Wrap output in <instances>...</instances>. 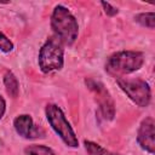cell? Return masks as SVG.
I'll return each mask as SVG.
<instances>
[{"label": "cell", "mask_w": 155, "mask_h": 155, "mask_svg": "<svg viewBox=\"0 0 155 155\" xmlns=\"http://www.w3.org/2000/svg\"><path fill=\"white\" fill-rule=\"evenodd\" d=\"M122 92L138 107H148L151 99V90L149 84L142 79H127L124 76L115 78Z\"/></svg>", "instance_id": "obj_5"}, {"label": "cell", "mask_w": 155, "mask_h": 155, "mask_svg": "<svg viewBox=\"0 0 155 155\" xmlns=\"http://www.w3.org/2000/svg\"><path fill=\"white\" fill-rule=\"evenodd\" d=\"M45 115L46 119L51 126V128L58 134V137L62 139V142L70 148H78L79 147V139L68 122L64 113L62 109L56 104H47L45 108Z\"/></svg>", "instance_id": "obj_4"}, {"label": "cell", "mask_w": 155, "mask_h": 155, "mask_svg": "<svg viewBox=\"0 0 155 155\" xmlns=\"http://www.w3.org/2000/svg\"><path fill=\"white\" fill-rule=\"evenodd\" d=\"M39 68L42 73H52L61 70L64 64V48L62 41L52 35L41 46L38 58Z\"/></svg>", "instance_id": "obj_3"}, {"label": "cell", "mask_w": 155, "mask_h": 155, "mask_svg": "<svg viewBox=\"0 0 155 155\" xmlns=\"http://www.w3.org/2000/svg\"><path fill=\"white\" fill-rule=\"evenodd\" d=\"M13 50V42L4 34L0 31V51L4 53H8Z\"/></svg>", "instance_id": "obj_13"}, {"label": "cell", "mask_w": 155, "mask_h": 155, "mask_svg": "<svg viewBox=\"0 0 155 155\" xmlns=\"http://www.w3.org/2000/svg\"><path fill=\"white\" fill-rule=\"evenodd\" d=\"M85 84L94 96V99L98 104L99 117H102L105 121L113 120L115 116V105H114V101H113L110 93L108 92V90L105 88V86L102 82L96 81L93 79H86Z\"/></svg>", "instance_id": "obj_6"}, {"label": "cell", "mask_w": 155, "mask_h": 155, "mask_svg": "<svg viewBox=\"0 0 155 155\" xmlns=\"http://www.w3.org/2000/svg\"><path fill=\"white\" fill-rule=\"evenodd\" d=\"M101 5H102V7H103V10H104V12L108 15V16H110V17H113V16H115V15H117V12H119V10L115 7V6H113V5H110L109 2H105V1H102L101 2Z\"/></svg>", "instance_id": "obj_14"}, {"label": "cell", "mask_w": 155, "mask_h": 155, "mask_svg": "<svg viewBox=\"0 0 155 155\" xmlns=\"http://www.w3.org/2000/svg\"><path fill=\"white\" fill-rule=\"evenodd\" d=\"M134 21L139 23L143 27H147L149 29L155 28V15L154 12H143L134 17Z\"/></svg>", "instance_id": "obj_12"}, {"label": "cell", "mask_w": 155, "mask_h": 155, "mask_svg": "<svg viewBox=\"0 0 155 155\" xmlns=\"http://www.w3.org/2000/svg\"><path fill=\"white\" fill-rule=\"evenodd\" d=\"M51 28L63 45L71 46L79 35V25L74 15L63 5L54 6L51 15Z\"/></svg>", "instance_id": "obj_1"}, {"label": "cell", "mask_w": 155, "mask_h": 155, "mask_svg": "<svg viewBox=\"0 0 155 155\" xmlns=\"http://www.w3.org/2000/svg\"><path fill=\"white\" fill-rule=\"evenodd\" d=\"M24 155H56L54 151L42 144H31L24 148Z\"/></svg>", "instance_id": "obj_11"}, {"label": "cell", "mask_w": 155, "mask_h": 155, "mask_svg": "<svg viewBox=\"0 0 155 155\" xmlns=\"http://www.w3.org/2000/svg\"><path fill=\"white\" fill-rule=\"evenodd\" d=\"M144 63V56L139 51H119L110 54L105 62V70L114 75L115 78H120L122 75H127L134 73L142 68Z\"/></svg>", "instance_id": "obj_2"}, {"label": "cell", "mask_w": 155, "mask_h": 155, "mask_svg": "<svg viewBox=\"0 0 155 155\" xmlns=\"http://www.w3.org/2000/svg\"><path fill=\"white\" fill-rule=\"evenodd\" d=\"M137 142L140 148L149 154L155 151V121L151 116L142 120L137 131Z\"/></svg>", "instance_id": "obj_7"}, {"label": "cell", "mask_w": 155, "mask_h": 155, "mask_svg": "<svg viewBox=\"0 0 155 155\" xmlns=\"http://www.w3.org/2000/svg\"><path fill=\"white\" fill-rule=\"evenodd\" d=\"M5 110H6V102H5V99L0 96V120L2 119V116H4V114H5Z\"/></svg>", "instance_id": "obj_15"}, {"label": "cell", "mask_w": 155, "mask_h": 155, "mask_svg": "<svg viewBox=\"0 0 155 155\" xmlns=\"http://www.w3.org/2000/svg\"><path fill=\"white\" fill-rule=\"evenodd\" d=\"M84 145L87 155H122L119 153H113L92 140H84Z\"/></svg>", "instance_id": "obj_10"}, {"label": "cell", "mask_w": 155, "mask_h": 155, "mask_svg": "<svg viewBox=\"0 0 155 155\" xmlns=\"http://www.w3.org/2000/svg\"><path fill=\"white\" fill-rule=\"evenodd\" d=\"M4 85H5V90L7 92V94L11 98H16L18 96L19 92V84L17 78L15 76V74L10 70H6L4 74Z\"/></svg>", "instance_id": "obj_9"}, {"label": "cell", "mask_w": 155, "mask_h": 155, "mask_svg": "<svg viewBox=\"0 0 155 155\" xmlns=\"http://www.w3.org/2000/svg\"><path fill=\"white\" fill-rule=\"evenodd\" d=\"M13 127L21 137L25 139H33L38 137H44L45 132L34 125V121L30 115L28 114H21L15 117L13 120Z\"/></svg>", "instance_id": "obj_8"}]
</instances>
